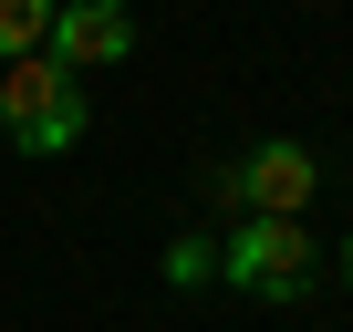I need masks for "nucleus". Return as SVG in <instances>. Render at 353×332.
<instances>
[{
    "mask_svg": "<svg viewBox=\"0 0 353 332\" xmlns=\"http://www.w3.org/2000/svg\"><path fill=\"white\" fill-rule=\"evenodd\" d=\"M219 280L250 291V301H270V311H291V301H312L322 249H312L301 218H239V229L219 239Z\"/></svg>",
    "mask_w": 353,
    "mask_h": 332,
    "instance_id": "1",
    "label": "nucleus"
},
{
    "mask_svg": "<svg viewBox=\"0 0 353 332\" xmlns=\"http://www.w3.org/2000/svg\"><path fill=\"white\" fill-rule=\"evenodd\" d=\"M83 125H94V94H83L73 73H52L42 52L0 73V135H11L21 156H73Z\"/></svg>",
    "mask_w": 353,
    "mask_h": 332,
    "instance_id": "2",
    "label": "nucleus"
},
{
    "mask_svg": "<svg viewBox=\"0 0 353 332\" xmlns=\"http://www.w3.org/2000/svg\"><path fill=\"white\" fill-rule=\"evenodd\" d=\"M312 187H322V166H312V145H291V135H270V145L229 156L219 177H208V198H219L229 218H301V208H312Z\"/></svg>",
    "mask_w": 353,
    "mask_h": 332,
    "instance_id": "3",
    "label": "nucleus"
},
{
    "mask_svg": "<svg viewBox=\"0 0 353 332\" xmlns=\"http://www.w3.org/2000/svg\"><path fill=\"white\" fill-rule=\"evenodd\" d=\"M42 63H52V73H73V83H94V73L135 63V21L114 11V0H63L52 32H42Z\"/></svg>",
    "mask_w": 353,
    "mask_h": 332,
    "instance_id": "4",
    "label": "nucleus"
},
{
    "mask_svg": "<svg viewBox=\"0 0 353 332\" xmlns=\"http://www.w3.org/2000/svg\"><path fill=\"white\" fill-rule=\"evenodd\" d=\"M52 32V0H0V63H32Z\"/></svg>",
    "mask_w": 353,
    "mask_h": 332,
    "instance_id": "5",
    "label": "nucleus"
},
{
    "mask_svg": "<svg viewBox=\"0 0 353 332\" xmlns=\"http://www.w3.org/2000/svg\"><path fill=\"white\" fill-rule=\"evenodd\" d=\"M208 270H219V239H176V249H166V280H176V291H198Z\"/></svg>",
    "mask_w": 353,
    "mask_h": 332,
    "instance_id": "6",
    "label": "nucleus"
},
{
    "mask_svg": "<svg viewBox=\"0 0 353 332\" xmlns=\"http://www.w3.org/2000/svg\"><path fill=\"white\" fill-rule=\"evenodd\" d=\"M332 260H343V291H353V239H343V249H332Z\"/></svg>",
    "mask_w": 353,
    "mask_h": 332,
    "instance_id": "7",
    "label": "nucleus"
}]
</instances>
